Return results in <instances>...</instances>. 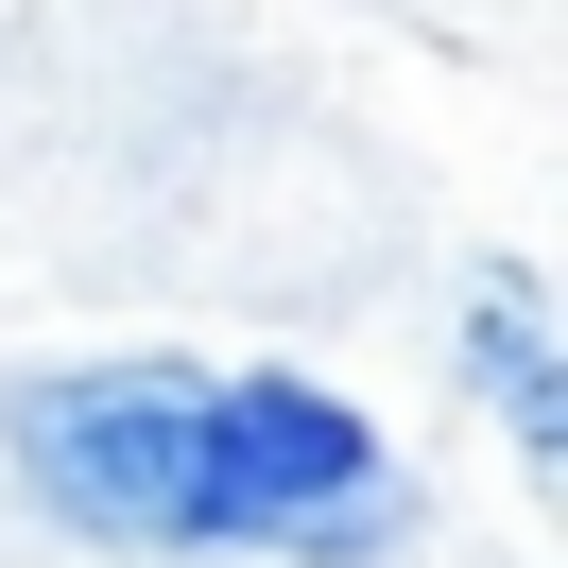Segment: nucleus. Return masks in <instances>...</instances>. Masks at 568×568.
<instances>
[{"instance_id": "f257e3e1", "label": "nucleus", "mask_w": 568, "mask_h": 568, "mask_svg": "<svg viewBox=\"0 0 568 568\" xmlns=\"http://www.w3.org/2000/svg\"><path fill=\"white\" fill-rule=\"evenodd\" d=\"M18 483L104 551H190L207 517V379L190 362H70L18 396Z\"/></svg>"}, {"instance_id": "f03ea898", "label": "nucleus", "mask_w": 568, "mask_h": 568, "mask_svg": "<svg viewBox=\"0 0 568 568\" xmlns=\"http://www.w3.org/2000/svg\"><path fill=\"white\" fill-rule=\"evenodd\" d=\"M396 517V448L327 379H207V517L190 551H362Z\"/></svg>"}, {"instance_id": "7ed1b4c3", "label": "nucleus", "mask_w": 568, "mask_h": 568, "mask_svg": "<svg viewBox=\"0 0 568 568\" xmlns=\"http://www.w3.org/2000/svg\"><path fill=\"white\" fill-rule=\"evenodd\" d=\"M465 362L499 379L517 448H568V379H551V327H534V276H517V258H483V311H465Z\"/></svg>"}]
</instances>
